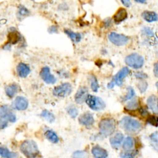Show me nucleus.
Returning <instances> with one entry per match:
<instances>
[{"label":"nucleus","instance_id":"f257e3e1","mask_svg":"<svg viewBox=\"0 0 158 158\" xmlns=\"http://www.w3.org/2000/svg\"><path fill=\"white\" fill-rule=\"evenodd\" d=\"M120 126L130 134H135L142 130L141 123L129 116H125L120 122Z\"/></svg>","mask_w":158,"mask_h":158},{"label":"nucleus","instance_id":"f03ea898","mask_svg":"<svg viewBox=\"0 0 158 158\" xmlns=\"http://www.w3.org/2000/svg\"><path fill=\"white\" fill-rule=\"evenodd\" d=\"M22 153L27 157H36L39 154V150L37 143L31 140L24 141L20 146Z\"/></svg>","mask_w":158,"mask_h":158},{"label":"nucleus","instance_id":"7ed1b4c3","mask_svg":"<svg viewBox=\"0 0 158 158\" xmlns=\"http://www.w3.org/2000/svg\"><path fill=\"white\" fill-rule=\"evenodd\" d=\"M100 133L104 137L111 135L116 129V122L113 118H104L99 123Z\"/></svg>","mask_w":158,"mask_h":158},{"label":"nucleus","instance_id":"20e7f679","mask_svg":"<svg viewBox=\"0 0 158 158\" xmlns=\"http://www.w3.org/2000/svg\"><path fill=\"white\" fill-rule=\"evenodd\" d=\"M85 102L88 106L94 111H102L106 108V104H105L104 101L101 98L97 96L88 94L86 98Z\"/></svg>","mask_w":158,"mask_h":158},{"label":"nucleus","instance_id":"39448f33","mask_svg":"<svg viewBox=\"0 0 158 158\" xmlns=\"http://www.w3.org/2000/svg\"><path fill=\"white\" fill-rule=\"evenodd\" d=\"M125 61L126 64L134 69H139L142 67L144 63L143 58L139 54L134 53L127 56L125 58Z\"/></svg>","mask_w":158,"mask_h":158},{"label":"nucleus","instance_id":"423d86ee","mask_svg":"<svg viewBox=\"0 0 158 158\" xmlns=\"http://www.w3.org/2000/svg\"><path fill=\"white\" fill-rule=\"evenodd\" d=\"M72 92V87L69 83H64L54 88L52 94L58 98H65L69 96Z\"/></svg>","mask_w":158,"mask_h":158},{"label":"nucleus","instance_id":"0eeeda50","mask_svg":"<svg viewBox=\"0 0 158 158\" xmlns=\"http://www.w3.org/2000/svg\"><path fill=\"white\" fill-rule=\"evenodd\" d=\"M108 39L111 43L118 46H124L129 41V38L127 36L115 32L110 33L108 35Z\"/></svg>","mask_w":158,"mask_h":158},{"label":"nucleus","instance_id":"6e6552de","mask_svg":"<svg viewBox=\"0 0 158 158\" xmlns=\"http://www.w3.org/2000/svg\"><path fill=\"white\" fill-rule=\"evenodd\" d=\"M0 118L11 123H14L17 120L15 114L6 105L0 107Z\"/></svg>","mask_w":158,"mask_h":158},{"label":"nucleus","instance_id":"1a4fd4ad","mask_svg":"<svg viewBox=\"0 0 158 158\" xmlns=\"http://www.w3.org/2000/svg\"><path fill=\"white\" fill-rule=\"evenodd\" d=\"M40 76L43 81L47 84H55L56 82V78L52 75L50 69L48 67H45L42 69L40 72Z\"/></svg>","mask_w":158,"mask_h":158},{"label":"nucleus","instance_id":"9d476101","mask_svg":"<svg viewBox=\"0 0 158 158\" xmlns=\"http://www.w3.org/2000/svg\"><path fill=\"white\" fill-rule=\"evenodd\" d=\"M29 106V101L24 97L18 96L16 98L14 102L12 103V107L19 111H24L27 110Z\"/></svg>","mask_w":158,"mask_h":158},{"label":"nucleus","instance_id":"9b49d317","mask_svg":"<svg viewBox=\"0 0 158 158\" xmlns=\"http://www.w3.org/2000/svg\"><path fill=\"white\" fill-rule=\"evenodd\" d=\"M129 73H130L129 69L127 67H123L113 77L112 81L114 82V85L121 86L123 84V79L128 75Z\"/></svg>","mask_w":158,"mask_h":158},{"label":"nucleus","instance_id":"f8f14e48","mask_svg":"<svg viewBox=\"0 0 158 158\" xmlns=\"http://www.w3.org/2000/svg\"><path fill=\"white\" fill-rule=\"evenodd\" d=\"M78 122L82 125L89 127L93 125L94 123V118L93 114L90 113H85L79 117Z\"/></svg>","mask_w":158,"mask_h":158},{"label":"nucleus","instance_id":"ddd939ff","mask_svg":"<svg viewBox=\"0 0 158 158\" xmlns=\"http://www.w3.org/2000/svg\"><path fill=\"white\" fill-rule=\"evenodd\" d=\"M88 95V89L86 87H81L78 89L75 96V102L78 104H82L85 101Z\"/></svg>","mask_w":158,"mask_h":158},{"label":"nucleus","instance_id":"4468645a","mask_svg":"<svg viewBox=\"0 0 158 158\" xmlns=\"http://www.w3.org/2000/svg\"><path fill=\"white\" fill-rule=\"evenodd\" d=\"M123 139H124V135L123 134L120 132L116 133L113 137L110 138V142L111 145V147L114 149H118L121 146Z\"/></svg>","mask_w":158,"mask_h":158},{"label":"nucleus","instance_id":"2eb2a0df","mask_svg":"<svg viewBox=\"0 0 158 158\" xmlns=\"http://www.w3.org/2000/svg\"><path fill=\"white\" fill-rule=\"evenodd\" d=\"M128 17L127 11L124 8H119L118 11L116 12V14L114 15V21L116 24H119L125 19H127Z\"/></svg>","mask_w":158,"mask_h":158},{"label":"nucleus","instance_id":"dca6fc26","mask_svg":"<svg viewBox=\"0 0 158 158\" xmlns=\"http://www.w3.org/2000/svg\"><path fill=\"white\" fill-rule=\"evenodd\" d=\"M17 73L19 77L22 78H25L27 77L31 72V70L29 66L23 63H20L18 64L17 67Z\"/></svg>","mask_w":158,"mask_h":158},{"label":"nucleus","instance_id":"f3484780","mask_svg":"<svg viewBox=\"0 0 158 158\" xmlns=\"http://www.w3.org/2000/svg\"><path fill=\"white\" fill-rule=\"evenodd\" d=\"M148 106L152 110L154 114H157L158 113V100L157 96L152 95L149 97L147 101Z\"/></svg>","mask_w":158,"mask_h":158},{"label":"nucleus","instance_id":"a211bd4d","mask_svg":"<svg viewBox=\"0 0 158 158\" xmlns=\"http://www.w3.org/2000/svg\"><path fill=\"white\" fill-rule=\"evenodd\" d=\"M92 154L96 158H106L108 156L107 151L103 148L97 146L92 149Z\"/></svg>","mask_w":158,"mask_h":158},{"label":"nucleus","instance_id":"6ab92c4d","mask_svg":"<svg viewBox=\"0 0 158 158\" xmlns=\"http://www.w3.org/2000/svg\"><path fill=\"white\" fill-rule=\"evenodd\" d=\"M142 16L145 20L149 23L156 22L157 20V15L154 11H146L142 13Z\"/></svg>","mask_w":158,"mask_h":158},{"label":"nucleus","instance_id":"aec40b11","mask_svg":"<svg viewBox=\"0 0 158 158\" xmlns=\"http://www.w3.org/2000/svg\"><path fill=\"white\" fill-rule=\"evenodd\" d=\"M19 90V87L16 84H12L7 86L5 88V93L8 97L12 98L17 93Z\"/></svg>","mask_w":158,"mask_h":158},{"label":"nucleus","instance_id":"412c9836","mask_svg":"<svg viewBox=\"0 0 158 158\" xmlns=\"http://www.w3.org/2000/svg\"><path fill=\"white\" fill-rule=\"evenodd\" d=\"M8 37L9 44H16L20 41V35L17 31H12L9 33Z\"/></svg>","mask_w":158,"mask_h":158},{"label":"nucleus","instance_id":"4be33fe9","mask_svg":"<svg viewBox=\"0 0 158 158\" xmlns=\"http://www.w3.org/2000/svg\"><path fill=\"white\" fill-rule=\"evenodd\" d=\"M44 136L49 142L53 143H56L59 142V138L58 135L52 130H47L44 133Z\"/></svg>","mask_w":158,"mask_h":158},{"label":"nucleus","instance_id":"5701e85b","mask_svg":"<svg viewBox=\"0 0 158 158\" xmlns=\"http://www.w3.org/2000/svg\"><path fill=\"white\" fill-rule=\"evenodd\" d=\"M64 32H65L66 34H67L72 39V40L74 43H78V42L81 41L82 36H81V35L80 34L73 32V31L68 30V29L64 30Z\"/></svg>","mask_w":158,"mask_h":158},{"label":"nucleus","instance_id":"b1692460","mask_svg":"<svg viewBox=\"0 0 158 158\" xmlns=\"http://www.w3.org/2000/svg\"><path fill=\"white\" fill-rule=\"evenodd\" d=\"M89 81L90 83L91 89L93 90V92L97 93L99 90V83L96 77L93 75H90L89 76Z\"/></svg>","mask_w":158,"mask_h":158},{"label":"nucleus","instance_id":"393cba45","mask_svg":"<svg viewBox=\"0 0 158 158\" xmlns=\"http://www.w3.org/2000/svg\"><path fill=\"white\" fill-rule=\"evenodd\" d=\"M40 116L44 118V119L49 123H53L55 121V115L46 110H43L41 113Z\"/></svg>","mask_w":158,"mask_h":158},{"label":"nucleus","instance_id":"a878e982","mask_svg":"<svg viewBox=\"0 0 158 158\" xmlns=\"http://www.w3.org/2000/svg\"><path fill=\"white\" fill-rule=\"evenodd\" d=\"M0 156L3 157L11 158V157H17L18 154L15 152H10L6 148L0 147Z\"/></svg>","mask_w":158,"mask_h":158},{"label":"nucleus","instance_id":"bb28decb","mask_svg":"<svg viewBox=\"0 0 158 158\" xmlns=\"http://www.w3.org/2000/svg\"><path fill=\"white\" fill-rule=\"evenodd\" d=\"M134 146V139L131 137H127L124 140V142L123 144V148L125 150H129V149H132Z\"/></svg>","mask_w":158,"mask_h":158},{"label":"nucleus","instance_id":"cd10ccee","mask_svg":"<svg viewBox=\"0 0 158 158\" xmlns=\"http://www.w3.org/2000/svg\"><path fill=\"white\" fill-rule=\"evenodd\" d=\"M138 154V151L136 150H125L123 152H122L120 154V156L123 158H133L135 157Z\"/></svg>","mask_w":158,"mask_h":158},{"label":"nucleus","instance_id":"c85d7f7f","mask_svg":"<svg viewBox=\"0 0 158 158\" xmlns=\"http://www.w3.org/2000/svg\"><path fill=\"white\" fill-rule=\"evenodd\" d=\"M139 106V103L137 99H133L130 101L127 104L126 109L129 111H133L137 110Z\"/></svg>","mask_w":158,"mask_h":158},{"label":"nucleus","instance_id":"c756f323","mask_svg":"<svg viewBox=\"0 0 158 158\" xmlns=\"http://www.w3.org/2000/svg\"><path fill=\"white\" fill-rule=\"evenodd\" d=\"M67 113H69V114L73 118H76L78 114V109L73 106V105H71V106H69L67 108Z\"/></svg>","mask_w":158,"mask_h":158},{"label":"nucleus","instance_id":"7c9ffc66","mask_svg":"<svg viewBox=\"0 0 158 158\" xmlns=\"http://www.w3.org/2000/svg\"><path fill=\"white\" fill-rule=\"evenodd\" d=\"M127 90H128V93L123 98V101H126L127 100H130L131 99H132L134 96L135 95V90H134V89L129 86L127 87Z\"/></svg>","mask_w":158,"mask_h":158},{"label":"nucleus","instance_id":"2f4dec72","mask_svg":"<svg viewBox=\"0 0 158 158\" xmlns=\"http://www.w3.org/2000/svg\"><path fill=\"white\" fill-rule=\"evenodd\" d=\"M147 123L152 126L157 127L158 125V118L157 116L155 115H151L149 116L147 119Z\"/></svg>","mask_w":158,"mask_h":158},{"label":"nucleus","instance_id":"473e14b6","mask_svg":"<svg viewBox=\"0 0 158 158\" xmlns=\"http://www.w3.org/2000/svg\"><path fill=\"white\" fill-rule=\"evenodd\" d=\"M148 83L146 81H141L140 83L138 84V88L140 90V92L141 93H143L144 92H146L148 88Z\"/></svg>","mask_w":158,"mask_h":158},{"label":"nucleus","instance_id":"72a5a7b5","mask_svg":"<svg viewBox=\"0 0 158 158\" xmlns=\"http://www.w3.org/2000/svg\"><path fill=\"white\" fill-rule=\"evenodd\" d=\"M19 14L22 17L27 16L29 15V11L24 6H20L19 10Z\"/></svg>","mask_w":158,"mask_h":158},{"label":"nucleus","instance_id":"f704fd0d","mask_svg":"<svg viewBox=\"0 0 158 158\" xmlns=\"http://www.w3.org/2000/svg\"><path fill=\"white\" fill-rule=\"evenodd\" d=\"M142 33L143 35H145L146 36L151 37L154 35V32L149 27H144L142 30Z\"/></svg>","mask_w":158,"mask_h":158},{"label":"nucleus","instance_id":"c9c22d12","mask_svg":"<svg viewBox=\"0 0 158 158\" xmlns=\"http://www.w3.org/2000/svg\"><path fill=\"white\" fill-rule=\"evenodd\" d=\"M87 155L86 152L84 151H77L73 154V157H84Z\"/></svg>","mask_w":158,"mask_h":158},{"label":"nucleus","instance_id":"e433bc0d","mask_svg":"<svg viewBox=\"0 0 158 158\" xmlns=\"http://www.w3.org/2000/svg\"><path fill=\"white\" fill-rule=\"evenodd\" d=\"M135 77L138 79H140V80H143V79H146V78H148L147 74L143 72H137L135 73Z\"/></svg>","mask_w":158,"mask_h":158},{"label":"nucleus","instance_id":"4c0bfd02","mask_svg":"<svg viewBox=\"0 0 158 158\" xmlns=\"http://www.w3.org/2000/svg\"><path fill=\"white\" fill-rule=\"evenodd\" d=\"M8 122L7 120L0 118V130L5 129L8 126Z\"/></svg>","mask_w":158,"mask_h":158},{"label":"nucleus","instance_id":"58836bf2","mask_svg":"<svg viewBox=\"0 0 158 158\" xmlns=\"http://www.w3.org/2000/svg\"><path fill=\"white\" fill-rule=\"evenodd\" d=\"M48 32L50 34H58V28L55 25L51 26L48 29Z\"/></svg>","mask_w":158,"mask_h":158},{"label":"nucleus","instance_id":"ea45409f","mask_svg":"<svg viewBox=\"0 0 158 158\" xmlns=\"http://www.w3.org/2000/svg\"><path fill=\"white\" fill-rule=\"evenodd\" d=\"M157 131H156V132L152 134L151 135H150V139L151 140L154 142V143H157Z\"/></svg>","mask_w":158,"mask_h":158},{"label":"nucleus","instance_id":"a19ab883","mask_svg":"<svg viewBox=\"0 0 158 158\" xmlns=\"http://www.w3.org/2000/svg\"><path fill=\"white\" fill-rule=\"evenodd\" d=\"M121 2L122 4L126 7H129L131 5L130 0H121Z\"/></svg>","mask_w":158,"mask_h":158},{"label":"nucleus","instance_id":"79ce46f5","mask_svg":"<svg viewBox=\"0 0 158 158\" xmlns=\"http://www.w3.org/2000/svg\"><path fill=\"white\" fill-rule=\"evenodd\" d=\"M140 113L142 116H146L148 114H149L148 111L146 110H145L143 108H140Z\"/></svg>","mask_w":158,"mask_h":158},{"label":"nucleus","instance_id":"37998d69","mask_svg":"<svg viewBox=\"0 0 158 158\" xmlns=\"http://www.w3.org/2000/svg\"><path fill=\"white\" fill-rule=\"evenodd\" d=\"M157 70H158V65H157V63H156L154 64V73L156 77H157V75H158Z\"/></svg>","mask_w":158,"mask_h":158},{"label":"nucleus","instance_id":"c03bdc74","mask_svg":"<svg viewBox=\"0 0 158 158\" xmlns=\"http://www.w3.org/2000/svg\"><path fill=\"white\" fill-rule=\"evenodd\" d=\"M111 19H106V20H105V26L106 27H108V26H110V24L111 25Z\"/></svg>","mask_w":158,"mask_h":158},{"label":"nucleus","instance_id":"a18cd8bd","mask_svg":"<svg viewBox=\"0 0 158 158\" xmlns=\"http://www.w3.org/2000/svg\"><path fill=\"white\" fill-rule=\"evenodd\" d=\"M114 82H113V81H111L110 83H109L108 84V89H113L114 87Z\"/></svg>","mask_w":158,"mask_h":158},{"label":"nucleus","instance_id":"49530a36","mask_svg":"<svg viewBox=\"0 0 158 158\" xmlns=\"http://www.w3.org/2000/svg\"><path fill=\"white\" fill-rule=\"evenodd\" d=\"M134 1L136 2L137 3H141V4H143L146 2V0H134Z\"/></svg>","mask_w":158,"mask_h":158}]
</instances>
